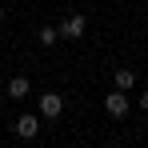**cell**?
I'll return each mask as SVG.
<instances>
[{"mask_svg": "<svg viewBox=\"0 0 148 148\" xmlns=\"http://www.w3.org/2000/svg\"><path fill=\"white\" fill-rule=\"evenodd\" d=\"M104 112H108V116H124V112H128V96H124V88H116V92L104 96Z\"/></svg>", "mask_w": 148, "mask_h": 148, "instance_id": "6da1fadb", "label": "cell"}, {"mask_svg": "<svg viewBox=\"0 0 148 148\" xmlns=\"http://www.w3.org/2000/svg\"><path fill=\"white\" fill-rule=\"evenodd\" d=\"M60 112H64V100L56 96V92H44V96H40V116H48V120H56Z\"/></svg>", "mask_w": 148, "mask_h": 148, "instance_id": "7a4b0ae2", "label": "cell"}, {"mask_svg": "<svg viewBox=\"0 0 148 148\" xmlns=\"http://www.w3.org/2000/svg\"><path fill=\"white\" fill-rule=\"evenodd\" d=\"M40 132V116H32V112H24V116H16V136H24V140H32Z\"/></svg>", "mask_w": 148, "mask_h": 148, "instance_id": "3957f363", "label": "cell"}, {"mask_svg": "<svg viewBox=\"0 0 148 148\" xmlns=\"http://www.w3.org/2000/svg\"><path fill=\"white\" fill-rule=\"evenodd\" d=\"M84 28H88V20H84V16H68V20H64V24L56 28V32H60V36H68V40H76V36H84Z\"/></svg>", "mask_w": 148, "mask_h": 148, "instance_id": "277c9868", "label": "cell"}, {"mask_svg": "<svg viewBox=\"0 0 148 148\" xmlns=\"http://www.w3.org/2000/svg\"><path fill=\"white\" fill-rule=\"evenodd\" d=\"M28 92H32V84H28L24 76H12V80H8V96L12 100H24Z\"/></svg>", "mask_w": 148, "mask_h": 148, "instance_id": "5b68a950", "label": "cell"}, {"mask_svg": "<svg viewBox=\"0 0 148 148\" xmlns=\"http://www.w3.org/2000/svg\"><path fill=\"white\" fill-rule=\"evenodd\" d=\"M132 84H136V72H132V68H120V72H116V88H124V92H128Z\"/></svg>", "mask_w": 148, "mask_h": 148, "instance_id": "8992f818", "label": "cell"}, {"mask_svg": "<svg viewBox=\"0 0 148 148\" xmlns=\"http://www.w3.org/2000/svg\"><path fill=\"white\" fill-rule=\"evenodd\" d=\"M56 36H60L56 28H40V44H44V48H48V44H56Z\"/></svg>", "mask_w": 148, "mask_h": 148, "instance_id": "52a82bcc", "label": "cell"}, {"mask_svg": "<svg viewBox=\"0 0 148 148\" xmlns=\"http://www.w3.org/2000/svg\"><path fill=\"white\" fill-rule=\"evenodd\" d=\"M140 108H144V112H148V92H144V96H140Z\"/></svg>", "mask_w": 148, "mask_h": 148, "instance_id": "ba28073f", "label": "cell"}, {"mask_svg": "<svg viewBox=\"0 0 148 148\" xmlns=\"http://www.w3.org/2000/svg\"><path fill=\"white\" fill-rule=\"evenodd\" d=\"M0 20H4V8H0Z\"/></svg>", "mask_w": 148, "mask_h": 148, "instance_id": "9c48e42d", "label": "cell"}]
</instances>
